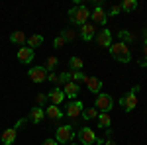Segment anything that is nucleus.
<instances>
[{
    "label": "nucleus",
    "mask_w": 147,
    "mask_h": 145,
    "mask_svg": "<svg viewBox=\"0 0 147 145\" xmlns=\"http://www.w3.org/2000/svg\"><path fill=\"white\" fill-rule=\"evenodd\" d=\"M88 18H90V12H88V8L86 6H75V8H71L69 10V20L73 24H77V26H84V24L88 22Z\"/></svg>",
    "instance_id": "nucleus-1"
},
{
    "label": "nucleus",
    "mask_w": 147,
    "mask_h": 145,
    "mask_svg": "<svg viewBox=\"0 0 147 145\" xmlns=\"http://www.w3.org/2000/svg\"><path fill=\"white\" fill-rule=\"evenodd\" d=\"M110 55H112L116 61H120V63H129V59H131L129 47H127L125 43H122V41L110 45Z\"/></svg>",
    "instance_id": "nucleus-2"
},
{
    "label": "nucleus",
    "mask_w": 147,
    "mask_h": 145,
    "mask_svg": "<svg viewBox=\"0 0 147 145\" xmlns=\"http://www.w3.org/2000/svg\"><path fill=\"white\" fill-rule=\"evenodd\" d=\"M137 92H139V86H134V88L129 90L125 96L120 98V106H122L125 112L136 110V106H137Z\"/></svg>",
    "instance_id": "nucleus-3"
},
{
    "label": "nucleus",
    "mask_w": 147,
    "mask_h": 145,
    "mask_svg": "<svg viewBox=\"0 0 147 145\" xmlns=\"http://www.w3.org/2000/svg\"><path fill=\"white\" fill-rule=\"evenodd\" d=\"M73 137H75V129H73V125H59L55 132V141L57 143H63V145H69L73 141Z\"/></svg>",
    "instance_id": "nucleus-4"
},
{
    "label": "nucleus",
    "mask_w": 147,
    "mask_h": 145,
    "mask_svg": "<svg viewBox=\"0 0 147 145\" xmlns=\"http://www.w3.org/2000/svg\"><path fill=\"white\" fill-rule=\"evenodd\" d=\"M79 141L82 145H98V143H104L102 139H98V137H96V134L92 132L90 127H86V125L79 129Z\"/></svg>",
    "instance_id": "nucleus-5"
},
{
    "label": "nucleus",
    "mask_w": 147,
    "mask_h": 145,
    "mask_svg": "<svg viewBox=\"0 0 147 145\" xmlns=\"http://www.w3.org/2000/svg\"><path fill=\"white\" fill-rule=\"evenodd\" d=\"M94 106H96L98 112H108L110 114V110H112V106H114V100L110 94H98L96 100H94Z\"/></svg>",
    "instance_id": "nucleus-6"
},
{
    "label": "nucleus",
    "mask_w": 147,
    "mask_h": 145,
    "mask_svg": "<svg viewBox=\"0 0 147 145\" xmlns=\"http://www.w3.org/2000/svg\"><path fill=\"white\" fill-rule=\"evenodd\" d=\"M82 110H84V106L80 100H71L67 104V116L71 120H77L79 116H82Z\"/></svg>",
    "instance_id": "nucleus-7"
},
{
    "label": "nucleus",
    "mask_w": 147,
    "mask_h": 145,
    "mask_svg": "<svg viewBox=\"0 0 147 145\" xmlns=\"http://www.w3.org/2000/svg\"><path fill=\"white\" fill-rule=\"evenodd\" d=\"M47 69L45 67H32L30 71H28V77L32 78V82H43V80H47Z\"/></svg>",
    "instance_id": "nucleus-8"
},
{
    "label": "nucleus",
    "mask_w": 147,
    "mask_h": 145,
    "mask_svg": "<svg viewBox=\"0 0 147 145\" xmlns=\"http://www.w3.org/2000/svg\"><path fill=\"white\" fill-rule=\"evenodd\" d=\"M94 39H96V43L100 45V47H108L110 49V45H112V34H110V30L98 32V34L94 35Z\"/></svg>",
    "instance_id": "nucleus-9"
},
{
    "label": "nucleus",
    "mask_w": 147,
    "mask_h": 145,
    "mask_svg": "<svg viewBox=\"0 0 147 145\" xmlns=\"http://www.w3.org/2000/svg\"><path fill=\"white\" fill-rule=\"evenodd\" d=\"M90 18H92V24H100V26H104V24H106V20H108V14H106V12H104V8L98 4V6L90 12Z\"/></svg>",
    "instance_id": "nucleus-10"
},
{
    "label": "nucleus",
    "mask_w": 147,
    "mask_h": 145,
    "mask_svg": "<svg viewBox=\"0 0 147 145\" xmlns=\"http://www.w3.org/2000/svg\"><path fill=\"white\" fill-rule=\"evenodd\" d=\"M63 92H65V96H69L71 100H77V96L80 94V84H75L73 80H69L67 84L63 86Z\"/></svg>",
    "instance_id": "nucleus-11"
},
{
    "label": "nucleus",
    "mask_w": 147,
    "mask_h": 145,
    "mask_svg": "<svg viewBox=\"0 0 147 145\" xmlns=\"http://www.w3.org/2000/svg\"><path fill=\"white\" fill-rule=\"evenodd\" d=\"M34 57H35V53L32 47H20L18 49V61L20 63H32Z\"/></svg>",
    "instance_id": "nucleus-12"
},
{
    "label": "nucleus",
    "mask_w": 147,
    "mask_h": 145,
    "mask_svg": "<svg viewBox=\"0 0 147 145\" xmlns=\"http://www.w3.org/2000/svg\"><path fill=\"white\" fill-rule=\"evenodd\" d=\"M86 86H88V90H90L92 94H100V88H102V80L98 77H86Z\"/></svg>",
    "instance_id": "nucleus-13"
},
{
    "label": "nucleus",
    "mask_w": 147,
    "mask_h": 145,
    "mask_svg": "<svg viewBox=\"0 0 147 145\" xmlns=\"http://www.w3.org/2000/svg\"><path fill=\"white\" fill-rule=\"evenodd\" d=\"M47 98L51 100L53 106H59V104H63V100H65V92H63L61 88H53L49 94H47Z\"/></svg>",
    "instance_id": "nucleus-14"
},
{
    "label": "nucleus",
    "mask_w": 147,
    "mask_h": 145,
    "mask_svg": "<svg viewBox=\"0 0 147 145\" xmlns=\"http://www.w3.org/2000/svg\"><path fill=\"white\" fill-rule=\"evenodd\" d=\"M80 37H82L84 41H90L92 37H94V24L86 22L84 26H80Z\"/></svg>",
    "instance_id": "nucleus-15"
},
{
    "label": "nucleus",
    "mask_w": 147,
    "mask_h": 145,
    "mask_svg": "<svg viewBox=\"0 0 147 145\" xmlns=\"http://www.w3.org/2000/svg\"><path fill=\"white\" fill-rule=\"evenodd\" d=\"M43 118H45V110H43V108H39V106L32 108L30 116H28V120H32L34 123H41V120H43Z\"/></svg>",
    "instance_id": "nucleus-16"
},
{
    "label": "nucleus",
    "mask_w": 147,
    "mask_h": 145,
    "mask_svg": "<svg viewBox=\"0 0 147 145\" xmlns=\"http://www.w3.org/2000/svg\"><path fill=\"white\" fill-rule=\"evenodd\" d=\"M16 135H18L16 127H8V129H4V134H2V143H4V145H12L14 141H16Z\"/></svg>",
    "instance_id": "nucleus-17"
},
{
    "label": "nucleus",
    "mask_w": 147,
    "mask_h": 145,
    "mask_svg": "<svg viewBox=\"0 0 147 145\" xmlns=\"http://www.w3.org/2000/svg\"><path fill=\"white\" fill-rule=\"evenodd\" d=\"M45 114H47V118H51V120H55V122L63 118V110H61L59 106H53V104H51V106H47Z\"/></svg>",
    "instance_id": "nucleus-18"
},
{
    "label": "nucleus",
    "mask_w": 147,
    "mask_h": 145,
    "mask_svg": "<svg viewBox=\"0 0 147 145\" xmlns=\"http://www.w3.org/2000/svg\"><path fill=\"white\" fill-rule=\"evenodd\" d=\"M96 120H98V125H100V127L110 129V125H112V118H110V114H108V112H100Z\"/></svg>",
    "instance_id": "nucleus-19"
},
{
    "label": "nucleus",
    "mask_w": 147,
    "mask_h": 145,
    "mask_svg": "<svg viewBox=\"0 0 147 145\" xmlns=\"http://www.w3.org/2000/svg\"><path fill=\"white\" fill-rule=\"evenodd\" d=\"M10 41H12V43H16V45L28 43V39H26V34H24V32H14V34L10 35Z\"/></svg>",
    "instance_id": "nucleus-20"
},
{
    "label": "nucleus",
    "mask_w": 147,
    "mask_h": 145,
    "mask_svg": "<svg viewBox=\"0 0 147 145\" xmlns=\"http://www.w3.org/2000/svg\"><path fill=\"white\" fill-rule=\"evenodd\" d=\"M43 43V35H39V34H35L32 35V37H28V47H39V45Z\"/></svg>",
    "instance_id": "nucleus-21"
},
{
    "label": "nucleus",
    "mask_w": 147,
    "mask_h": 145,
    "mask_svg": "<svg viewBox=\"0 0 147 145\" xmlns=\"http://www.w3.org/2000/svg\"><path fill=\"white\" fill-rule=\"evenodd\" d=\"M71 80H73L75 84H80V82L86 80V75H84L82 71H73V73H71Z\"/></svg>",
    "instance_id": "nucleus-22"
},
{
    "label": "nucleus",
    "mask_w": 147,
    "mask_h": 145,
    "mask_svg": "<svg viewBox=\"0 0 147 145\" xmlns=\"http://www.w3.org/2000/svg\"><path fill=\"white\" fill-rule=\"evenodd\" d=\"M120 8H122L124 12H134L137 8V2H136V0H124Z\"/></svg>",
    "instance_id": "nucleus-23"
},
{
    "label": "nucleus",
    "mask_w": 147,
    "mask_h": 145,
    "mask_svg": "<svg viewBox=\"0 0 147 145\" xmlns=\"http://www.w3.org/2000/svg\"><path fill=\"white\" fill-rule=\"evenodd\" d=\"M69 65H71L73 71H80V69H82V59H80V57H71V59H69Z\"/></svg>",
    "instance_id": "nucleus-24"
},
{
    "label": "nucleus",
    "mask_w": 147,
    "mask_h": 145,
    "mask_svg": "<svg viewBox=\"0 0 147 145\" xmlns=\"http://www.w3.org/2000/svg\"><path fill=\"white\" fill-rule=\"evenodd\" d=\"M98 114L100 112L96 110V108H88V110H82V118L84 120H94V118H98Z\"/></svg>",
    "instance_id": "nucleus-25"
},
{
    "label": "nucleus",
    "mask_w": 147,
    "mask_h": 145,
    "mask_svg": "<svg viewBox=\"0 0 147 145\" xmlns=\"http://www.w3.org/2000/svg\"><path fill=\"white\" fill-rule=\"evenodd\" d=\"M120 39H122V43H131V41H134V35L129 34V32H127V30H124V32H120Z\"/></svg>",
    "instance_id": "nucleus-26"
},
{
    "label": "nucleus",
    "mask_w": 147,
    "mask_h": 145,
    "mask_svg": "<svg viewBox=\"0 0 147 145\" xmlns=\"http://www.w3.org/2000/svg\"><path fill=\"white\" fill-rule=\"evenodd\" d=\"M69 80H71V73H61V75H57V82H59L61 86H65Z\"/></svg>",
    "instance_id": "nucleus-27"
},
{
    "label": "nucleus",
    "mask_w": 147,
    "mask_h": 145,
    "mask_svg": "<svg viewBox=\"0 0 147 145\" xmlns=\"http://www.w3.org/2000/svg\"><path fill=\"white\" fill-rule=\"evenodd\" d=\"M57 67V57H49V59H47V73H49V71H53V69Z\"/></svg>",
    "instance_id": "nucleus-28"
},
{
    "label": "nucleus",
    "mask_w": 147,
    "mask_h": 145,
    "mask_svg": "<svg viewBox=\"0 0 147 145\" xmlns=\"http://www.w3.org/2000/svg\"><path fill=\"white\" fill-rule=\"evenodd\" d=\"M63 37H65V41H71V39H75V32H71V30H63Z\"/></svg>",
    "instance_id": "nucleus-29"
},
{
    "label": "nucleus",
    "mask_w": 147,
    "mask_h": 145,
    "mask_svg": "<svg viewBox=\"0 0 147 145\" xmlns=\"http://www.w3.org/2000/svg\"><path fill=\"white\" fill-rule=\"evenodd\" d=\"M45 102H47V96H45V94H43V92H39V94H37V106L41 108V106H43Z\"/></svg>",
    "instance_id": "nucleus-30"
},
{
    "label": "nucleus",
    "mask_w": 147,
    "mask_h": 145,
    "mask_svg": "<svg viewBox=\"0 0 147 145\" xmlns=\"http://www.w3.org/2000/svg\"><path fill=\"white\" fill-rule=\"evenodd\" d=\"M65 43H67V41H65V37H63V35L55 37V41H53V45H55V47H63Z\"/></svg>",
    "instance_id": "nucleus-31"
},
{
    "label": "nucleus",
    "mask_w": 147,
    "mask_h": 145,
    "mask_svg": "<svg viewBox=\"0 0 147 145\" xmlns=\"http://www.w3.org/2000/svg\"><path fill=\"white\" fill-rule=\"evenodd\" d=\"M120 12H122V8H120V6H114L112 10H110V16H116V14H120Z\"/></svg>",
    "instance_id": "nucleus-32"
},
{
    "label": "nucleus",
    "mask_w": 147,
    "mask_h": 145,
    "mask_svg": "<svg viewBox=\"0 0 147 145\" xmlns=\"http://www.w3.org/2000/svg\"><path fill=\"white\" fill-rule=\"evenodd\" d=\"M47 80H51V82H57V75H55V73H49V75H47Z\"/></svg>",
    "instance_id": "nucleus-33"
},
{
    "label": "nucleus",
    "mask_w": 147,
    "mask_h": 145,
    "mask_svg": "<svg viewBox=\"0 0 147 145\" xmlns=\"http://www.w3.org/2000/svg\"><path fill=\"white\" fill-rule=\"evenodd\" d=\"M41 145H59V143H57L55 139H45V141H43Z\"/></svg>",
    "instance_id": "nucleus-34"
},
{
    "label": "nucleus",
    "mask_w": 147,
    "mask_h": 145,
    "mask_svg": "<svg viewBox=\"0 0 147 145\" xmlns=\"http://www.w3.org/2000/svg\"><path fill=\"white\" fill-rule=\"evenodd\" d=\"M139 67H147V59H145V57L139 59Z\"/></svg>",
    "instance_id": "nucleus-35"
},
{
    "label": "nucleus",
    "mask_w": 147,
    "mask_h": 145,
    "mask_svg": "<svg viewBox=\"0 0 147 145\" xmlns=\"http://www.w3.org/2000/svg\"><path fill=\"white\" fill-rule=\"evenodd\" d=\"M104 145H116V141H112V139H106V141H104Z\"/></svg>",
    "instance_id": "nucleus-36"
},
{
    "label": "nucleus",
    "mask_w": 147,
    "mask_h": 145,
    "mask_svg": "<svg viewBox=\"0 0 147 145\" xmlns=\"http://www.w3.org/2000/svg\"><path fill=\"white\" fill-rule=\"evenodd\" d=\"M143 55H145V59H147V43H145V47H143Z\"/></svg>",
    "instance_id": "nucleus-37"
},
{
    "label": "nucleus",
    "mask_w": 147,
    "mask_h": 145,
    "mask_svg": "<svg viewBox=\"0 0 147 145\" xmlns=\"http://www.w3.org/2000/svg\"><path fill=\"white\" fill-rule=\"evenodd\" d=\"M143 37H145V43H147V30H145V35H143Z\"/></svg>",
    "instance_id": "nucleus-38"
},
{
    "label": "nucleus",
    "mask_w": 147,
    "mask_h": 145,
    "mask_svg": "<svg viewBox=\"0 0 147 145\" xmlns=\"http://www.w3.org/2000/svg\"><path fill=\"white\" fill-rule=\"evenodd\" d=\"M71 145H77V143H71Z\"/></svg>",
    "instance_id": "nucleus-39"
}]
</instances>
